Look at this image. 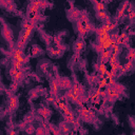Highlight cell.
Wrapping results in <instances>:
<instances>
[{
    "label": "cell",
    "instance_id": "1",
    "mask_svg": "<svg viewBox=\"0 0 135 135\" xmlns=\"http://www.w3.org/2000/svg\"><path fill=\"white\" fill-rule=\"evenodd\" d=\"M78 113H79V116L82 120L86 121V122H93L96 118L95 116V112L92 110V109H86L83 107H79V110H78Z\"/></svg>",
    "mask_w": 135,
    "mask_h": 135
},
{
    "label": "cell",
    "instance_id": "2",
    "mask_svg": "<svg viewBox=\"0 0 135 135\" xmlns=\"http://www.w3.org/2000/svg\"><path fill=\"white\" fill-rule=\"evenodd\" d=\"M32 33H33V30H22V32L20 34V37L17 41V47L23 49L25 46L26 42L28 41V39L31 38Z\"/></svg>",
    "mask_w": 135,
    "mask_h": 135
},
{
    "label": "cell",
    "instance_id": "3",
    "mask_svg": "<svg viewBox=\"0 0 135 135\" xmlns=\"http://www.w3.org/2000/svg\"><path fill=\"white\" fill-rule=\"evenodd\" d=\"M9 75L12 76L13 82L19 83L24 77V70H17V69L12 66L11 70H9Z\"/></svg>",
    "mask_w": 135,
    "mask_h": 135
},
{
    "label": "cell",
    "instance_id": "4",
    "mask_svg": "<svg viewBox=\"0 0 135 135\" xmlns=\"http://www.w3.org/2000/svg\"><path fill=\"white\" fill-rule=\"evenodd\" d=\"M64 97L68 99V100H70L71 102H77L79 99H85L83 96H80L79 94H76V93H74L71 89H69V90H66V92H65V94H64ZM85 102V101H84Z\"/></svg>",
    "mask_w": 135,
    "mask_h": 135
},
{
    "label": "cell",
    "instance_id": "5",
    "mask_svg": "<svg viewBox=\"0 0 135 135\" xmlns=\"http://www.w3.org/2000/svg\"><path fill=\"white\" fill-rule=\"evenodd\" d=\"M57 81H58L59 88L62 89V90H69V89H71L72 85H73V82L70 80V78H66V77H64V78H59V79H57Z\"/></svg>",
    "mask_w": 135,
    "mask_h": 135
},
{
    "label": "cell",
    "instance_id": "6",
    "mask_svg": "<svg viewBox=\"0 0 135 135\" xmlns=\"http://www.w3.org/2000/svg\"><path fill=\"white\" fill-rule=\"evenodd\" d=\"M2 36L4 37V39L6 41H8L9 43H13L14 35H13V32L11 31V28L7 25H3V27H2Z\"/></svg>",
    "mask_w": 135,
    "mask_h": 135
},
{
    "label": "cell",
    "instance_id": "7",
    "mask_svg": "<svg viewBox=\"0 0 135 135\" xmlns=\"http://www.w3.org/2000/svg\"><path fill=\"white\" fill-rule=\"evenodd\" d=\"M19 105V100H18V97H16L15 95H11L8 100H7V108L11 110V111H15Z\"/></svg>",
    "mask_w": 135,
    "mask_h": 135
},
{
    "label": "cell",
    "instance_id": "8",
    "mask_svg": "<svg viewBox=\"0 0 135 135\" xmlns=\"http://www.w3.org/2000/svg\"><path fill=\"white\" fill-rule=\"evenodd\" d=\"M85 47V42L84 40L82 39H79V40H76L74 42V45H73V50L75 52V54H80Z\"/></svg>",
    "mask_w": 135,
    "mask_h": 135
},
{
    "label": "cell",
    "instance_id": "9",
    "mask_svg": "<svg viewBox=\"0 0 135 135\" xmlns=\"http://www.w3.org/2000/svg\"><path fill=\"white\" fill-rule=\"evenodd\" d=\"M60 88H59V84H58V81L57 79H53L51 82H50V91H51V95L54 96V97H57L58 96V92H59Z\"/></svg>",
    "mask_w": 135,
    "mask_h": 135
},
{
    "label": "cell",
    "instance_id": "10",
    "mask_svg": "<svg viewBox=\"0 0 135 135\" xmlns=\"http://www.w3.org/2000/svg\"><path fill=\"white\" fill-rule=\"evenodd\" d=\"M128 7H129V0H126V1L121 4V6L119 7V9L117 11V14H116V19H117V20H120V19L126 15V11H127Z\"/></svg>",
    "mask_w": 135,
    "mask_h": 135
},
{
    "label": "cell",
    "instance_id": "11",
    "mask_svg": "<svg viewBox=\"0 0 135 135\" xmlns=\"http://www.w3.org/2000/svg\"><path fill=\"white\" fill-rule=\"evenodd\" d=\"M117 43H118L120 46L130 49V47H129V36H128L126 33H121V34L118 36Z\"/></svg>",
    "mask_w": 135,
    "mask_h": 135
},
{
    "label": "cell",
    "instance_id": "12",
    "mask_svg": "<svg viewBox=\"0 0 135 135\" xmlns=\"http://www.w3.org/2000/svg\"><path fill=\"white\" fill-rule=\"evenodd\" d=\"M134 70V61H130L128 60L124 64H122L119 69V73L121 74H124V73H128V72H131Z\"/></svg>",
    "mask_w": 135,
    "mask_h": 135
},
{
    "label": "cell",
    "instance_id": "13",
    "mask_svg": "<svg viewBox=\"0 0 135 135\" xmlns=\"http://www.w3.org/2000/svg\"><path fill=\"white\" fill-rule=\"evenodd\" d=\"M71 90H72L74 93L79 94L80 96H83V94H84V88H83V85H82V84H80L78 81H75V82L73 83V85H72Z\"/></svg>",
    "mask_w": 135,
    "mask_h": 135
},
{
    "label": "cell",
    "instance_id": "14",
    "mask_svg": "<svg viewBox=\"0 0 135 135\" xmlns=\"http://www.w3.org/2000/svg\"><path fill=\"white\" fill-rule=\"evenodd\" d=\"M9 56H11L12 59H18L19 57L24 56V54H23V50L20 49V47H17V46H16L15 49H13V50L11 51Z\"/></svg>",
    "mask_w": 135,
    "mask_h": 135
},
{
    "label": "cell",
    "instance_id": "15",
    "mask_svg": "<svg viewBox=\"0 0 135 135\" xmlns=\"http://www.w3.org/2000/svg\"><path fill=\"white\" fill-rule=\"evenodd\" d=\"M99 55H100V61H102L104 63H109V60L111 57V49L103 50Z\"/></svg>",
    "mask_w": 135,
    "mask_h": 135
},
{
    "label": "cell",
    "instance_id": "16",
    "mask_svg": "<svg viewBox=\"0 0 135 135\" xmlns=\"http://www.w3.org/2000/svg\"><path fill=\"white\" fill-rule=\"evenodd\" d=\"M96 15H97V18H98L99 20H101L103 23L111 22V19H110L109 15H108V13H107L105 11H99V12H97Z\"/></svg>",
    "mask_w": 135,
    "mask_h": 135
},
{
    "label": "cell",
    "instance_id": "17",
    "mask_svg": "<svg viewBox=\"0 0 135 135\" xmlns=\"http://www.w3.org/2000/svg\"><path fill=\"white\" fill-rule=\"evenodd\" d=\"M62 115H63L64 120H65L66 122H69V123H71V124H72V123L74 122V120L76 119V117H75L74 113L72 112V110H69V111H66V112L62 113Z\"/></svg>",
    "mask_w": 135,
    "mask_h": 135
},
{
    "label": "cell",
    "instance_id": "18",
    "mask_svg": "<svg viewBox=\"0 0 135 135\" xmlns=\"http://www.w3.org/2000/svg\"><path fill=\"white\" fill-rule=\"evenodd\" d=\"M77 32H78V34H79V36H80L81 38H84L85 35L89 33V32L86 31V28L84 27V25H83L79 20H77Z\"/></svg>",
    "mask_w": 135,
    "mask_h": 135
},
{
    "label": "cell",
    "instance_id": "19",
    "mask_svg": "<svg viewBox=\"0 0 135 135\" xmlns=\"http://www.w3.org/2000/svg\"><path fill=\"white\" fill-rule=\"evenodd\" d=\"M96 70H97V72L99 73L100 76H105V72H107V70H108L107 63H104V62H102V61H99V63L96 65Z\"/></svg>",
    "mask_w": 135,
    "mask_h": 135
},
{
    "label": "cell",
    "instance_id": "20",
    "mask_svg": "<svg viewBox=\"0 0 135 135\" xmlns=\"http://www.w3.org/2000/svg\"><path fill=\"white\" fill-rule=\"evenodd\" d=\"M35 25H36V23H34L33 21L26 19V20H24L22 22V30H34Z\"/></svg>",
    "mask_w": 135,
    "mask_h": 135
},
{
    "label": "cell",
    "instance_id": "21",
    "mask_svg": "<svg viewBox=\"0 0 135 135\" xmlns=\"http://www.w3.org/2000/svg\"><path fill=\"white\" fill-rule=\"evenodd\" d=\"M95 32H96V35H97V38H99V37H104V36H107V35H109L110 33L101 25L100 27H98V28H96L95 30Z\"/></svg>",
    "mask_w": 135,
    "mask_h": 135
},
{
    "label": "cell",
    "instance_id": "22",
    "mask_svg": "<svg viewBox=\"0 0 135 135\" xmlns=\"http://www.w3.org/2000/svg\"><path fill=\"white\" fill-rule=\"evenodd\" d=\"M80 15H81V13H80L77 8L73 7V8H71V9H70V18H71V19L78 20V18L80 17Z\"/></svg>",
    "mask_w": 135,
    "mask_h": 135
},
{
    "label": "cell",
    "instance_id": "23",
    "mask_svg": "<svg viewBox=\"0 0 135 135\" xmlns=\"http://www.w3.org/2000/svg\"><path fill=\"white\" fill-rule=\"evenodd\" d=\"M116 23H113V22H108V23H103L102 24V26L109 32V33H112L115 28H116Z\"/></svg>",
    "mask_w": 135,
    "mask_h": 135
},
{
    "label": "cell",
    "instance_id": "24",
    "mask_svg": "<svg viewBox=\"0 0 135 135\" xmlns=\"http://www.w3.org/2000/svg\"><path fill=\"white\" fill-rule=\"evenodd\" d=\"M38 113H39L43 118H47V117L52 114V112H51L49 109H46V108H40V109L38 110Z\"/></svg>",
    "mask_w": 135,
    "mask_h": 135
},
{
    "label": "cell",
    "instance_id": "25",
    "mask_svg": "<svg viewBox=\"0 0 135 135\" xmlns=\"http://www.w3.org/2000/svg\"><path fill=\"white\" fill-rule=\"evenodd\" d=\"M126 58L130 61H135V49H129L128 50V53H127V56Z\"/></svg>",
    "mask_w": 135,
    "mask_h": 135
},
{
    "label": "cell",
    "instance_id": "26",
    "mask_svg": "<svg viewBox=\"0 0 135 135\" xmlns=\"http://www.w3.org/2000/svg\"><path fill=\"white\" fill-rule=\"evenodd\" d=\"M12 66L17 69V70H24L23 69V63L16 60V59H12Z\"/></svg>",
    "mask_w": 135,
    "mask_h": 135
},
{
    "label": "cell",
    "instance_id": "27",
    "mask_svg": "<svg viewBox=\"0 0 135 135\" xmlns=\"http://www.w3.org/2000/svg\"><path fill=\"white\" fill-rule=\"evenodd\" d=\"M68 124H69V122H66L65 120L63 121V122H61L60 123V126H59V131L61 132V133H69V127H68Z\"/></svg>",
    "mask_w": 135,
    "mask_h": 135
},
{
    "label": "cell",
    "instance_id": "28",
    "mask_svg": "<svg viewBox=\"0 0 135 135\" xmlns=\"http://www.w3.org/2000/svg\"><path fill=\"white\" fill-rule=\"evenodd\" d=\"M95 8H96L97 12H99V11H105V4H104V2L103 1H97L95 3Z\"/></svg>",
    "mask_w": 135,
    "mask_h": 135
},
{
    "label": "cell",
    "instance_id": "29",
    "mask_svg": "<svg viewBox=\"0 0 135 135\" xmlns=\"http://www.w3.org/2000/svg\"><path fill=\"white\" fill-rule=\"evenodd\" d=\"M127 14H128V17H129L130 20H135V11L132 9L131 6L127 9Z\"/></svg>",
    "mask_w": 135,
    "mask_h": 135
},
{
    "label": "cell",
    "instance_id": "30",
    "mask_svg": "<svg viewBox=\"0 0 135 135\" xmlns=\"http://www.w3.org/2000/svg\"><path fill=\"white\" fill-rule=\"evenodd\" d=\"M32 50H33V51H32V54H33L34 56H37V55H39V54L41 53L40 47H39V46H37V45H34Z\"/></svg>",
    "mask_w": 135,
    "mask_h": 135
},
{
    "label": "cell",
    "instance_id": "31",
    "mask_svg": "<svg viewBox=\"0 0 135 135\" xmlns=\"http://www.w3.org/2000/svg\"><path fill=\"white\" fill-rule=\"evenodd\" d=\"M44 129H45V128L40 127V128H38V129L36 130V133H37V134H41V133H42V134H45V133H47V132H46Z\"/></svg>",
    "mask_w": 135,
    "mask_h": 135
}]
</instances>
